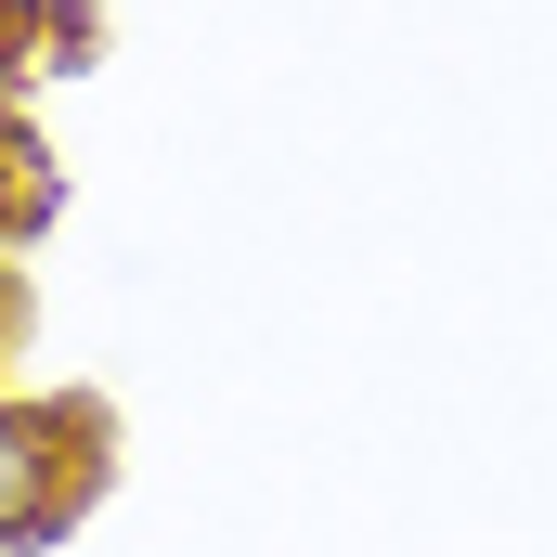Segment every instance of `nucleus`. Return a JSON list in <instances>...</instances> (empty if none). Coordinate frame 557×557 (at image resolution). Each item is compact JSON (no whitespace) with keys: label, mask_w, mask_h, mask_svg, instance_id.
<instances>
[{"label":"nucleus","mask_w":557,"mask_h":557,"mask_svg":"<svg viewBox=\"0 0 557 557\" xmlns=\"http://www.w3.org/2000/svg\"><path fill=\"white\" fill-rule=\"evenodd\" d=\"M52 208H65V169H52V143H39L13 104H0V247H39V234H52Z\"/></svg>","instance_id":"2"},{"label":"nucleus","mask_w":557,"mask_h":557,"mask_svg":"<svg viewBox=\"0 0 557 557\" xmlns=\"http://www.w3.org/2000/svg\"><path fill=\"white\" fill-rule=\"evenodd\" d=\"M0 260H13V247H0Z\"/></svg>","instance_id":"3"},{"label":"nucleus","mask_w":557,"mask_h":557,"mask_svg":"<svg viewBox=\"0 0 557 557\" xmlns=\"http://www.w3.org/2000/svg\"><path fill=\"white\" fill-rule=\"evenodd\" d=\"M117 493V416L91 389H0V557H65Z\"/></svg>","instance_id":"1"}]
</instances>
